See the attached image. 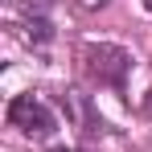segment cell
<instances>
[{
	"label": "cell",
	"mask_w": 152,
	"mask_h": 152,
	"mask_svg": "<svg viewBox=\"0 0 152 152\" xmlns=\"http://www.w3.org/2000/svg\"><path fill=\"white\" fill-rule=\"evenodd\" d=\"M78 70H82V78L91 86L111 91L124 103H132L127 82H132V70H136V53L127 45H115V41H82L78 45Z\"/></svg>",
	"instance_id": "obj_1"
},
{
	"label": "cell",
	"mask_w": 152,
	"mask_h": 152,
	"mask_svg": "<svg viewBox=\"0 0 152 152\" xmlns=\"http://www.w3.org/2000/svg\"><path fill=\"white\" fill-rule=\"evenodd\" d=\"M4 119H8V127H12L17 136H25V140H45V136L58 132V111H53L41 95H33V91H25V95H17V99L8 103Z\"/></svg>",
	"instance_id": "obj_2"
},
{
	"label": "cell",
	"mask_w": 152,
	"mask_h": 152,
	"mask_svg": "<svg viewBox=\"0 0 152 152\" xmlns=\"http://www.w3.org/2000/svg\"><path fill=\"white\" fill-rule=\"evenodd\" d=\"M21 25H25L29 45H50L53 41V17H50V0H25L21 4Z\"/></svg>",
	"instance_id": "obj_3"
},
{
	"label": "cell",
	"mask_w": 152,
	"mask_h": 152,
	"mask_svg": "<svg viewBox=\"0 0 152 152\" xmlns=\"http://www.w3.org/2000/svg\"><path fill=\"white\" fill-rule=\"evenodd\" d=\"M62 107H66V115L78 124L82 136H99L103 127H107V124H103V115L95 111V103L86 99V95H78V91H66V95H62Z\"/></svg>",
	"instance_id": "obj_4"
},
{
	"label": "cell",
	"mask_w": 152,
	"mask_h": 152,
	"mask_svg": "<svg viewBox=\"0 0 152 152\" xmlns=\"http://www.w3.org/2000/svg\"><path fill=\"white\" fill-rule=\"evenodd\" d=\"M107 4H111V0H78L82 12H99V8H107Z\"/></svg>",
	"instance_id": "obj_5"
},
{
	"label": "cell",
	"mask_w": 152,
	"mask_h": 152,
	"mask_svg": "<svg viewBox=\"0 0 152 152\" xmlns=\"http://www.w3.org/2000/svg\"><path fill=\"white\" fill-rule=\"evenodd\" d=\"M45 152H91L86 144H53V148H45Z\"/></svg>",
	"instance_id": "obj_6"
},
{
	"label": "cell",
	"mask_w": 152,
	"mask_h": 152,
	"mask_svg": "<svg viewBox=\"0 0 152 152\" xmlns=\"http://www.w3.org/2000/svg\"><path fill=\"white\" fill-rule=\"evenodd\" d=\"M144 8H148V12H152V0H144Z\"/></svg>",
	"instance_id": "obj_7"
}]
</instances>
